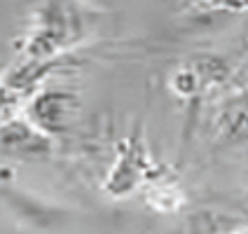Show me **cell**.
I'll list each match as a JSON object with an SVG mask.
<instances>
[{
  "instance_id": "1",
  "label": "cell",
  "mask_w": 248,
  "mask_h": 234,
  "mask_svg": "<svg viewBox=\"0 0 248 234\" xmlns=\"http://www.w3.org/2000/svg\"><path fill=\"white\" fill-rule=\"evenodd\" d=\"M152 173H155V169L148 157L145 143H143L140 134L134 131L117 145V157L108 171L103 190L115 199H122L126 194L136 192L138 187H143Z\"/></svg>"
},
{
  "instance_id": "2",
  "label": "cell",
  "mask_w": 248,
  "mask_h": 234,
  "mask_svg": "<svg viewBox=\"0 0 248 234\" xmlns=\"http://www.w3.org/2000/svg\"><path fill=\"white\" fill-rule=\"evenodd\" d=\"M75 108L78 98L66 89H38L35 94H31L26 120L52 138L68 129Z\"/></svg>"
},
{
  "instance_id": "3",
  "label": "cell",
  "mask_w": 248,
  "mask_h": 234,
  "mask_svg": "<svg viewBox=\"0 0 248 234\" xmlns=\"http://www.w3.org/2000/svg\"><path fill=\"white\" fill-rule=\"evenodd\" d=\"M52 152V138L42 134L26 117L0 122V155L7 157H45Z\"/></svg>"
},
{
  "instance_id": "4",
  "label": "cell",
  "mask_w": 248,
  "mask_h": 234,
  "mask_svg": "<svg viewBox=\"0 0 248 234\" xmlns=\"http://www.w3.org/2000/svg\"><path fill=\"white\" fill-rule=\"evenodd\" d=\"M143 190H145L148 204L159 213H173L185 202V194H183L178 185L173 180L164 178V176H157V173H152L150 178L145 180Z\"/></svg>"
},
{
  "instance_id": "5",
  "label": "cell",
  "mask_w": 248,
  "mask_h": 234,
  "mask_svg": "<svg viewBox=\"0 0 248 234\" xmlns=\"http://www.w3.org/2000/svg\"><path fill=\"white\" fill-rule=\"evenodd\" d=\"M220 122H222V131L230 138L248 140V94L225 108Z\"/></svg>"
},
{
  "instance_id": "6",
  "label": "cell",
  "mask_w": 248,
  "mask_h": 234,
  "mask_svg": "<svg viewBox=\"0 0 248 234\" xmlns=\"http://www.w3.org/2000/svg\"><path fill=\"white\" fill-rule=\"evenodd\" d=\"M171 87H173V92H178L180 96H194V94H199L204 89V82L199 80L197 70L192 66H187V68H178L173 73Z\"/></svg>"
},
{
  "instance_id": "7",
  "label": "cell",
  "mask_w": 248,
  "mask_h": 234,
  "mask_svg": "<svg viewBox=\"0 0 248 234\" xmlns=\"http://www.w3.org/2000/svg\"><path fill=\"white\" fill-rule=\"evenodd\" d=\"M19 101H21V98L0 82V122H5V120L14 117V110H16Z\"/></svg>"
},
{
  "instance_id": "8",
  "label": "cell",
  "mask_w": 248,
  "mask_h": 234,
  "mask_svg": "<svg viewBox=\"0 0 248 234\" xmlns=\"http://www.w3.org/2000/svg\"><path fill=\"white\" fill-rule=\"evenodd\" d=\"M194 2L211 10H248V0H194Z\"/></svg>"
},
{
  "instance_id": "9",
  "label": "cell",
  "mask_w": 248,
  "mask_h": 234,
  "mask_svg": "<svg viewBox=\"0 0 248 234\" xmlns=\"http://www.w3.org/2000/svg\"><path fill=\"white\" fill-rule=\"evenodd\" d=\"M246 234H248V232H246Z\"/></svg>"
}]
</instances>
